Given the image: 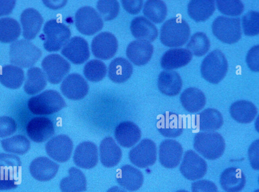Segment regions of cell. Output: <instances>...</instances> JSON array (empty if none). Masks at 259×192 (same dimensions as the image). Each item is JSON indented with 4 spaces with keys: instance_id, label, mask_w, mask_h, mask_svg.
<instances>
[{
    "instance_id": "cell-2",
    "label": "cell",
    "mask_w": 259,
    "mask_h": 192,
    "mask_svg": "<svg viewBox=\"0 0 259 192\" xmlns=\"http://www.w3.org/2000/svg\"><path fill=\"white\" fill-rule=\"evenodd\" d=\"M27 106L33 114L45 115L59 112L65 107L66 104L57 91L49 89L30 98Z\"/></svg>"
},
{
    "instance_id": "cell-18",
    "label": "cell",
    "mask_w": 259,
    "mask_h": 192,
    "mask_svg": "<svg viewBox=\"0 0 259 192\" xmlns=\"http://www.w3.org/2000/svg\"><path fill=\"white\" fill-rule=\"evenodd\" d=\"M183 151L182 146L177 141L170 139L163 140L159 148L160 164L166 168H174L179 164Z\"/></svg>"
},
{
    "instance_id": "cell-34",
    "label": "cell",
    "mask_w": 259,
    "mask_h": 192,
    "mask_svg": "<svg viewBox=\"0 0 259 192\" xmlns=\"http://www.w3.org/2000/svg\"><path fill=\"white\" fill-rule=\"evenodd\" d=\"M133 70V66L127 60L118 57L110 62L108 67V76L113 82L121 83L130 78Z\"/></svg>"
},
{
    "instance_id": "cell-15",
    "label": "cell",
    "mask_w": 259,
    "mask_h": 192,
    "mask_svg": "<svg viewBox=\"0 0 259 192\" xmlns=\"http://www.w3.org/2000/svg\"><path fill=\"white\" fill-rule=\"evenodd\" d=\"M61 54L74 64L84 63L90 57V51L87 41L79 36L69 39L61 50Z\"/></svg>"
},
{
    "instance_id": "cell-1",
    "label": "cell",
    "mask_w": 259,
    "mask_h": 192,
    "mask_svg": "<svg viewBox=\"0 0 259 192\" xmlns=\"http://www.w3.org/2000/svg\"><path fill=\"white\" fill-rule=\"evenodd\" d=\"M190 28L187 22L180 17L166 20L160 30V40L164 45L179 47L183 45L188 40Z\"/></svg>"
},
{
    "instance_id": "cell-25",
    "label": "cell",
    "mask_w": 259,
    "mask_h": 192,
    "mask_svg": "<svg viewBox=\"0 0 259 192\" xmlns=\"http://www.w3.org/2000/svg\"><path fill=\"white\" fill-rule=\"evenodd\" d=\"M192 58V55L186 49H171L162 55L160 65L165 70H171L186 66Z\"/></svg>"
},
{
    "instance_id": "cell-4",
    "label": "cell",
    "mask_w": 259,
    "mask_h": 192,
    "mask_svg": "<svg viewBox=\"0 0 259 192\" xmlns=\"http://www.w3.org/2000/svg\"><path fill=\"white\" fill-rule=\"evenodd\" d=\"M41 51L26 39L15 41L10 46V63L20 68L31 67L41 56Z\"/></svg>"
},
{
    "instance_id": "cell-16",
    "label": "cell",
    "mask_w": 259,
    "mask_h": 192,
    "mask_svg": "<svg viewBox=\"0 0 259 192\" xmlns=\"http://www.w3.org/2000/svg\"><path fill=\"white\" fill-rule=\"evenodd\" d=\"M89 85L85 79L77 73H71L61 83V91L66 98L71 100L83 99L88 93Z\"/></svg>"
},
{
    "instance_id": "cell-12",
    "label": "cell",
    "mask_w": 259,
    "mask_h": 192,
    "mask_svg": "<svg viewBox=\"0 0 259 192\" xmlns=\"http://www.w3.org/2000/svg\"><path fill=\"white\" fill-rule=\"evenodd\" d=\"M206 162L192 150L184 153L180 171L183 176L190 180H195L203 177L207 172Z\"/></svg>"
},
{
    "instance_id": "cell-8",
    "label": "cell",
    "mask_w": 259,
    "mask_h": 192,
    "mask_svg": "<svg viewBox=\"0 0 259 192\" xmlns=\"http://www.w3.org/2000/svg\"><path fill=\"white\" fill-rule=\"evenodd\" d=\"M211 28L213 35L219 40L225 43H235L238 41L241 37L239 18L219 16L213 20Z\"/></svg>"
},
{
    "instance_id": "cell-50",
    "label": "cell",
    "mask_w": 259,
    "mask_h": 192,
    "mask_svg": "<svg viewBox=\"0 0 259 192\" xmlns=\"http://www.w3.org/2000/svg\"><path fill=\"white\" fill-rule=\"evenodd\" d=\"M258 153L259 140L256 139L252 142L248 151L250 165L254 170H256L259 169Z\"/></svg>"
},
{
    "instance_id": "cell-42",
    "label": "cell",
    "mask_w": 259,
    "mask_h": 192,
    "mask_svg": "<svg viewBox=\"0 0 259 192\" xmlns=\"http://www.w3.org/2000/svg\"><path fill=\"white\" fill-rule=\"evenodd\" d=\"M210 46V41L206 34L197 32L192 35L186 47L192 55L201 57L206 54Z\"/></svg>"
},
{
    "instance_id": "cell-22",
    "label": "cell",
    "mask_w": 259,
    "mask_h": 192,
    "mask_svg": "<svg viewBox=\"0 0 259 192\" xmlns=\"http://www.w3.org/2000/svg\"><path fill=\"white\" fill-rule=\"evenodd\" d=\"M23 36L27 40L34 39L40 30L43 18L35 9L31 8L24 10L20 16Z\"/></svg>"
},
{
    "instance_id": "cell-3",
    "label": "cell",
    "mask_w": 259,
    "mask_h": 192,
    "mask_svg": "<svg viewBox=\"0 0 259 192\" xmlns=\"http://www.w3.org/2000/svg\"><path fill=\"white\" fill-rule=\"evenodd\" d=\"M193 147L204 158L213 160L223 155L225 142L223 136L218 132H200L195 135Z\"/></svg>"
},
{
    "instance_id": "cell-19",
    "label": "cell",
    "mask_w": 259,
    "mask_h": 192,
    "mask_svg": "<svg viewBox=\"0 0 259 192\" xmlns=\"http://www.w3.org/2000/svg\"><path fill=\"white\" fill-rule=\"evenodd\" d=\"M98 161V149L94 143L83 141L76 147L73 155V161L77 166L83 169H91L97 165Z\"/></svg>"
},
{
    "instance_id": "cell-45",
    "label": "cell",
    "mask_w": 259,
    "mask_h": 192,
    "mask_svg": "<svg viewBox=\"0 0 259 192\" xmlns=\"http://www.w3.org/2000/svg\"><path fill=\"white\" fill-rule=\"evenodd\" d=\"M242 28L246 36H255L259 33V13L249 11L242 17Z\"/></svg>"
},
{
    "instance_id": "cell-35",
    "label": "cell",
    "mask_w": 259,
    "mask_h": 192,
    "mask_svg": "<svg viewBox=\"0 0 259 192\" xmlns=\"http://www.w3.org/2000/svg\"><path fill=\"white\" fill-rule=\"evenodd\" d=\"M215 3L213 0H192L187 7L189 17L195 22L207 20L215 11Z\"/></svg>"
},
{
    "instance_id": "cell-51",
    "label": "cell",
    "mask_w": 259,
    "mask_h": 192,
    "mask_svg": "<svg viewBox=\"0 0 259 192\" xmlns=\"http://www.w3.org/2000/svg\"><path fill=\"white\" fill-rule=\"evenodd\" d=\"M123 8L128 13L133 15L138 14L143 6V2L138 1H121Z\"/></svg>"
},
{
    "instance_id": "cell-9",
    "label": "cell",
    "mask_w": 259,
    "mask_h": 192,
    "mask_svg": "<svg viewBox=\"0 0 259 192\" xmlns=\"http://www.w3.org/2000/svg\"><path fill=\"white\" fill-rule=\"evenodd\" d=\"M78 31L85 35H92L102 29L103 21L99 13L90 6L80 8L75 15Z\"/></svg>"
},
{
    "instance_id": "cell-29",
    "label": "cell",
    "mask_w": 259,
    "mask_h": 192,
    "mask_svg": "<svg viewBox=\"0 0 259 192\" xmlns=\"http://www.w3.org/2000/svg\"><path fill=\"white\" fill-rule=\"evenodd\" d=\"M157 86L163 94L169 97L176 96L182 89V80L177 72L164 70L158 75Z\"/></svg>"
},
{
    "instance_id": "cell-37",
    "label": "cell",
    "mask_w": 259,
    "mask_h": 192,
    "mask_svg": "<svg viewBox=\"0 0 259 192\" xmlns=\"http://www.w3.org/2000/svg\"><path fill=\"white\" fill-rule=\"evenodd\" d=\"M46 85L47 78L41 69L31 67L28 69L23 86L27 94H35L43 90Z\"/></svg>"
},
{
    "instance_id": "cell-48",
    "label": "cell",
    "mask_w": 259,
    "mask_h": 192,
    "mask_svg": "<svg viewBox=\"0 0 259 192\" xmlns=\"http://www.w3.org/2000/svg\"><path fill=\"white\" fill-rule=\"evenodd\" d=\"M192 192H219L217 185L208 180H199L191 184Z\"/></svg>"
},
{
    "instance_id": "cell-30",
    "label": "cell",
    "mask_w": 259,
    "mask_h": 192,
    "mask_svg": "<svg viewBox=\"0 0 259 192\" xmlns=\"http://www.w3.org/2000/svg\"><path fill=\"white\" fill-rule=\"evenodd\" d=\"M223 122L222 114L213 108L206 109L195 116V124L203 131L212 132L218 130Z\"/></svg>"
},
{
    "instance_id": "cell-17",
    "label": "cell",
    "mask_w": 259,
    "mask_h": 192,
    "mask_svg": "<svg viewBox=\"0 0 259 192\" xmlns=\"http://www.w3.org/2000/svg\"><path fill=\"white\" fill-rule=\"evenodd\" d=\"M26 132L28 137L34 142H42L54 135V124L47 117H36L28 123Z\"/></svg>"
},
{
    "instance_id": "cell-6",
    "label": "cell",
    "mask_w": 259,
    "mask_h": 192,
    "mask_svg": "<svg viewBox=\"0 0 259 192\" xmlns=\"http://www.w3.org/2000/svg\"><path fill=\"white\" fill-rule=\"evenodd\" d=\"M44 47L48 52H57L69 40L71 32L65 24L56 19L47 21L43 28Z\"/></svg>"
},
{
    "instance_id": "cell-39",
    "label": "cell",
    "mask_w": 259,
    "mask_h": 192,
    "mask_svg": "<svg viewBox=\"0 0 259 192\" xmlns=\"http://www.w3.org/2000/svg\"><path fill=\"white\" fill-rule=\"evenodd\" d=\"M165 3L160 0H148L144 4L143 13L149 20L156 24L162 23L167 15Z\"/></svg>"
},
{
    "instance_id": "cell-53",
    "label": "cell",
    "mask_w": 259,
    "mask_h": 192,
    "mask_svg": "<svg viewBox=\"0 0 259 192\" xmlns=\"http://www.w3.org/2000/svg\"><path fill=\"white\" fill-rule=\"evenodd\" d=\"M44 4L52 9H57L63 7L67 3L66 1H43Z\"/></svg>"
},
{
    "instance_id": "cell-52",
    "label": "cell",
    "mask_w": 259,
    "mask_h": 192,
    "mask_svg": "<svg viewBox=\"0 0 259 192\" xmlns=\"http://www.w3.org/2000/svg\"><path fill=\"white\" fill-rule=\"evenodd\" d=\"M16 4L15 1H0V16L10 14Z\"/></svg>"
},
{
    "instance_id": "cell-38",
    "label": "cell",
    "mask_w": 259,
    "mask_h": 192,
    "mask_svg": "<svg viewBox=\"0 0 259 192\" xmlns=\"http://www.w3.org/2000/svg\"><path fill=\"white\" fill-rule=\"evenodd\" d=\"M24 78L23 70L15 65H6L0 70V82L6 87L11 89L19 88Z\"/></svg>"
},
{
    "instance_id": "cell-55",
    "label": "cell",
    "mask_w": 259,
    "mask_h": 192,
    "mask_svg": "<svg viewBox=\"0 0 259 192\" xmlns=\"http://www.w3.org/2000/svg\"><path fill=\"white\" fill-rule=\"evenodd\" d=\"M176 192H189V191L186 190H185V189H180V190L177 191Z\"/></svg>"
},
{
    "instance_id": "cell-24",
    "label": "cell",
    "mask_w": 259,
    "mask_h": 192,
    "mask_svg": "<svg viewBox=\"0 0 259 192\" xmlns=\"http://www.w3.org/2000/svg\"><path fill=\"white\" fill-rule=\"evenodd\" d=\"M156 126L159 133L166 137H177L183 131L182 118L178 115L169 112L165 113L159 117Z\"/></svg>"
},
{
    "instance_id": "cell-49",
    "label": "cell",
    "mask_w": 259,
    "mask_h": 192,
    "mask_svg": "<svg viewBox=\"0 0 259 192\" xmlns=\"http://www.w3.org/2000/svg\"><path fill=\"white\" fill-rule=\"evenodd\" d=\"M259 46H253L248 52L246 62L248 68L253 72L259 71Z\"/></svg>"
},
{
    "instance_id": "cell-27",
    "label": "cell",
    "mask_w": 259,
    "mask_h": 192,
    "mask_svg": "<svg viewBox=\"0 0 259 192\" xmlns=\"http://www.w3.org/2000/svg\"><path fill=\"white\" fill-rule=\"evenodd\" d=\"M130 29L135 38L150 42L157 38L158 33L155 25L143 16L134 18L131 21Z\"/></svg>"
},
{
    "instance_id": "cell-26",
    "label": "cell",
    "mask_w": 259,
    "mask_h": 192,
    "mask_svg": "<svg viewBox=\"0 0 259 192\" xmlns=\"http://www.w3.org/2000/svg\"><path fill=\"white\" fill-rule=\"evenodd\" d=\"M114 135L117 142L122 147L131 148L141 138L139 127L131 121H124L115 128Z\"/></svg>"
},
{
    "instance_id": "cell-11",
    "label": "cell",
    "mask_w": 259,
    "mask_h": 192,
    "mask_svg": "<svg viewBox=\"0 0 259 192\" xmlns=\"http://www.w3.org/2000/svg\"><path fill=\"white\" fill-rule=\"evenodd\" d=\"M156 145L148 138L142 140L129 153L130 161L139 168H146L153 165L156 162Z\"/></svg>"
},
{
    "instance_id": "cell-54",
    "label": "cell",
    "mask_w": 259,
    "mask_h": 192,
    "mask_svg": "<svg viewBox=\"0 0 259 192\" xmlns=\"http://www.w3.org/2000/svg\"><path fill=\"white\" fill-rule=\"evenodd\" d=\"M107 192H127L123 189L117 186H114L108 189Z\"/></svg>"
},
{
    "instance_id": "cell-23",
    "label": "cell",
    "mask_w": 259,
    "mask_h": 192,
    "mask_svg": "<svg viewBox=\"0 0 259 192\" xmlns=\"http://www.w3.org/2000/svg\"><path fill=\"white\" fill-rule=\"evenodd\" d=\"M118 183L129 191H136L142 185L144 177L142 173L135 167L125 165L119 169L116 175Z\"/></svg>"
},
{
    "instance_id": "cell-36",
    "label": "cell",
    "mask_w": 259,
    "mask_h": 192,
    "mask_svg": "<svg viewBox=\"0 0 259 192\" xmlns=\"http://www.w3.org/2000/svg\"><path fill=\"white\" fill-rule=\"evenodd\" d=\"M69 175L63 178L60 182L62 192H82L87 189V180L83 172L75 167L68 170Z\"/></svg>"
},
{
    "instance_id": "cell-7",
    "label": "cell",
    "mask_w": 259,
    "mask_h": 192,
    "mask_svg": "<svg viewBox=\"0 0 259 192\" xmlns=\"http://www.w3.org/2000/svg\"><path fill=\"white\" fill-rule=\"evenodd\" d=\"M21 162L17 156L0 154V190H8L18 186L20 180Z\"/></svg>"
},
{
    "instance_id": "cell-10",
    "label": "cell",
    "mask_w": 259,
    "mask_h": 192,
    "mask_svg": "<svg viewBox=\"0 0 259 192\" xmlns=\"http://www.w3.org/2000/svg\"><path fill=\"white\" fill-rule=\"evenodd\" d=\"M41 67L47 80L52 84H58L68 73L69 63L58 54H52L45 57Z\"/></svg>"
},
{
    "instance_id": "cell-56",
    "label": "cell",
    "mask_w": 259,
    "mask_h": 192,
    "mask_svg": "<svg viewBox=\"0 0 259 192\" xmlns=\"http://www.w3.org/2000/svg\"><path fill=\"white\" fill-rule=\"evenodd\" d=\"M254 192H258V189L256 190Z\"/></svg>"
},
{
    "instance_id": "cell-47",
    "label": "cell",
    "mask_w": 259,
    "mask_h": 192,
    "mask_svg": "<svg viewBox=\"0 0 259 192\" xmlns=\"http://www.w3.org/2000/svg\"><path fill=\"white\" fill-rule=\"evenodd\" d=\"M17 130V123L9 116L0 117V137H5L14 133Z\"/></svg>"
},
{
    "instance_id": "cell-44",
    "label": "cell",
    "mask_w": 259,
    "mask_h": 192,
    "mask_svg": "<svg viewBox=\"0 0 259 192\" xmlns=\"http://www.w3.org/2000/svg\"><path fill=\"white\" fill-rule=\"evenodd\" d=\"M96 6L99 14L105 21H110L115 18L119 11V3L115 0L99 1Z\"/></svg>"
},
{
    "instance_id": "cell-20",
    "label": "cell",
    "mask_w": 259,
    "mask_h": 192,
    "mask_svg": "<svg viewBox=\"0 0 259 192\" xmlns=\"http://www.w3.org/2000/svg\"><path fill=\"white\" fill-rule=\"evenodd\" d=\"M153 53V46L147 41L135 40L130 42L126 50V55L129 60L137 66L146 64L151 59Z\"/></svg>"
},
{
    "instance_id": "cell-40",
    "label": "cell",
    "mask_w": 259,
    "mask_h": 192,
    "mask_svg": "<svg viewBox=\"0 0 259 192\" xmlns=\"http://www.w3.org/2000/svg\"><path fill=\"white\" fill-rule=\"evenodd\" d=\"M20 34L21 27L17 21L10 17L0 19V42H14Z\"/></svg>"
},
{
    "instance_id": "cell-5",
    "label": "cell",
    "mask_w": 259,
    "mask_h": 192,
    "mask_svg": "<svg viewBox=\"0 0 259 192\" xmlns=\"http://www.w3.org/2000/svg\"><path fill=\"white\" fill-rule=\"evenodd\" d=\"M228 62L224 54L219 50L209 53L202 61L200 66L202 77L212 84H218L226 76Z\"/></svg>"
},
{
    "instance_id": "cell-41",
    "label": "cell",
    "mask_w": 259,
    "mask_h": 192,
    "mask_svg": "<svg viewBox=\"0 0 259 192\" xmlns=\"http://www.w3.org/2000/svg\"><path fill=\"white\" fill-rule=\"evenodd\" d=\"M4 150L7 152L24 155L30 148V141L23 135H17L1 140Z\"/></svg>"
},
{
    "instance_id": "cell-14",
    "label": "cell",
    "mask_w": 259,
    "mask_h": 192,
    "mask_svg": "<svg viewBox=\"0 0 259 192\" xmlns=\"http://www.w3.org/2000/svg\"><path fill=\"white\" fill-rule=\"evenodd\" d=\"M45 148L50 157L58 162L63 163L70 159L73 150V143L67 135L60 134L49 140Z\"/></svg>"
},
{
    "instance_id": "cell-32",
    "label": "cell",
    "mask_w": 259,
    "mask_h": 192,
    "mask_svg": "<svg viewBox=\"0 0 259 192\" xmlns=\"http://www.w3.org/2000/svg\"><path fill=\"white\" fill-rule=\"evenodd\" d=\"M180 100L183 108L188 112L200 111L204 107L206 98L204 93L196 87H189L181 94Z\"/></svg>"
},
{
    "instance_id": "cell-43",
    "label": "cell",
    "mask_w": 259,
    "mask_h": 192,
    "mask_svg": "<svg viewBox=\"0 0 259 192\" xmlns=\"http://www.w3.org/2000/svg\"><path fill=\"white\" fill-rule=\"evenodd\" d=\"M106 73V66L102 61L97 59L88 62L83 68L85 77L92 82H98L102 80Z\"/></svg>"
},
{
    "instance_id": "cell-21",
    "label": "cell",
    "mask_w": 259,
    "mask_h": 192,
    "mask_svg": "<svg viewBox=\"0 0 259 192\" xmlns=\"http://www.w3.org/2000/svg\"><path fill=\"white\" fill-rule=\"evenodd\" d=\"M59 166L46 157L34 159L29 166L32 176L40 181H47L53 178L57 173Z\"/></svg>"
},
{
    "instance_id": "cell-31",
    "label": "cell",
    "mask_w": 259,
    "mask_h": 192,
    "mask_svg": "<svg viewBox=\"0 0 259 192\" xmlns=\"http://www.w3.org/2000/svg\"><path fill=\"white\" fill-rule=\"evenodd\" d=\"M122 152L112 137L104 138L100 145V161L105 167L110 168L116 166L120 161Z\"/></svg>"
},
{
    "instance_id": "cell-46",
    "label": "cell",
    "mask_w": 259,
    "mask_h": 192,
    "mask_svg": "<svg viewBox=\"0 0 259 192\" xmlns=\"http://www.w3.org/2000/svg\"><path fill=\"white\" fill-rule=\"evenodd\" d=\"M215 2L219 11L226 15L236 16L244 11V5L239 0H217Z\"/></svg>"
},
{
    "instance_id": "cell-13",
    "label": "cell",
    "mask_w": 259,
    "mask_h": 192,
    "mask_svg": "<svg viewBox=\"0 0 259 192\" xmlns=\"http://www.w3.org/2000/svg\"><path fill=\"white\" fill-rule=\"evenodd\" d=\"M118 42L115 36L110 32H102L94 37L91 43V50L96 58L109 60L116 53Z\"/></svg>"
},
{
    "instance_id": "cell-28",
    "label": "cell",
    "mask_w": 259,
    "mask_h": 192,
    "mask_svg": "<svg viewBox=\"0 0 259 192\" xmlns=\"http://www.w3.org/2000/svg\"><path fill=\"white\" fill-rule=\"evenodd\" d=\"M220 183L222 188L226 192H239L244 187L246 179L240 169L231 167L223 171Z\"/></svg>"
},
{
    "instance_id": "cell-33",
    "label": "cell",
    "mask_w": 259,
    "mask_h": 192,
    "mask_svg": "<svg viewBox=\"0 0 259 192\" xmlns=\"http://www.w3.org/2000/svg\"><path fill=\"white\" fill-rule=\"evenodd\" d=\"M232 118L238 123L246 124L255 118L257 110L255 106L251 102L239 100L233 103L229 109Z\"/></svg>"
}]
</instances>
